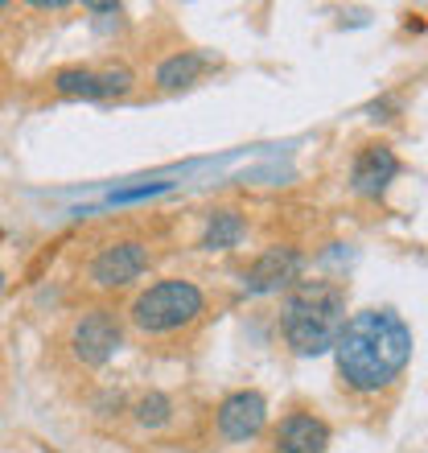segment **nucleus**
I'll use <instances>...</instances> for the list:
<instances>
[{
    "mask_svg": "<svg viewBox=\"0 0 428 453\" xmlns=\"http://www.w3.org/2000/svg\"><path fill=\"white\" fill-rule=\"evenodd\" d=\"M412 326L392 305L355 310L330 350L338 388L355 400H387L412 367Z\"/></svg>",
    "mask_w": 428,
    "mask_h": 453,
    "instance_id": "1",
    "label": "nucleus"
},
{
    "mask_svg": "<svg viewBox=\"0 0 428 453\" xmlns=\"http://www.w3.org/2000/svg\"><path fill=\"white\" fill-rule=\"evenodd\" d=\"M346 318V285L330 276H301L280 301V338L297 358L330 355Z\"/></svg>",
    "mask_w": 428,
    "mask_h": 453,
    "instance_id": "2",
    "label": "nucleus"
},
{
    "mask_svg": "<svg viewBox=\"0 0 428 453\" xmlns=\"http://www.w3.org/2000/svg\"><path fill=\"white\" fill-rule=\"evenodd\" d=\"M210 293L190 276H161L128 305V330L141 342H186L210 322Z\"/></svg>",
    "mask_w": 428,
    "mask_h": 453,
    "instance_id": "3",
    "label": "nucleus"
},
{
    "mask_svg": "<svg viewBox=\"0 0 428 453\" xmlns=\"http://www.w3.org/2000/svg\"><path fill=\"white\" fill-rule=\"evenodd\" d=\"M62 346H66L74 367L83 371L107 367L116 358V350L124 346V318L111 305H87V310H79L71 318L66 334H62Z\"/></svg>",
    "mask_w": 428,
    "mask_h": 453,
    "instance_id": "4",
    "label": "nucleus"
},
{
    "mask_svg": "<svg viewBox=\"0 0 428 453\" xmlns=\"http://www.w3.org/2000/svg\"><path fill=\"white\" fill-rule=\"evenodd\" d=\"M153 268V243L141 235H116L103 239L83 264L87 285L99 288V293H119V288H132L144 273Z\"/></svg>",
    "mask_w": 428,
    "mask_h": 453,
    "instance_id": "5",
    "label": "nucleus"
},
{
    "mask_svg": "<svg viewBox=\"0 0 428 453\" xmlns=\"http://www.w3.org/2000/svg\"><path fill=\"white\" fill-rule=\"evenodd\" d=\"M301 276H305V251L297 243H268L243 268V293H251V297H276V293H288Z\"/></svg>",
    "mask_w": 428,
    "mask_h": 453,
    "instance_id": "6",
    "label": "nucleus"
},
{
    "mask_svg": "<svg viewBox=\"0 0 428 453\" xmlns=\"http://www.w3.org/2000/svg\"><path fill=\"white\" fill-rule=\"evenodd\" d=\"M214 429L226 445H248L268 429V395L256 388H239L226 392L214 408Z\"/></svg>",
    "mask_w": 428,
    "mask_h": 453,
    "instance_id": "7",
    "label": "nucleus"
},
{
    "mask_svg": "<svg viewBox=\"0 0 428 453\" xmlns=\"http://www.w3.org/2000/svg\"><path fill=\"white\" fill-rule=\"evenodd\" d=\"M404 173V161L387 141H367L358 144L355 157H350V190L358 198H383L392 190V181Z\"/></svg>",
    "mask_w": 428,
    "mask_h": 453,
    "instance_id": "8",
    "label": "nucleus"
},
{
    "mask_svg": "<svg viewBox=\"0 0 428 453\" xmlns=\"http://www.w3.org/2000/svg\"><path fill=\"white\" fill-rule=\"evenodd\" d=\"M333 441L330 420L310 412V408H293L280 417V425L272 429L276 453H325Z\"/></svg>",
    "mask_w": 428,
    "mask_h": 453,
    "instance_id": "9",
    "label": "nucleus"
},
{
    "mask_svg": "<svg viewBox=\"0 0 428 453\" xmlns=\"http://www.w3.org/2000/svg\"><path fill=\"white\" fill-rule=\"evenodd\" d=\"M214 66H218V62H214L206 50H173V54H165V58L157 62L153 83L161 96H173V91H186V87L203 83Z\"/></svg>",
    "mask_w": 428,
    "mask_h": 453,
    "instance_id": "10",
    "label": "nucleus"
},
{
    "mask_svg": "<svg viewBox=\"0 0 428 453\" xmlns=\"http://www.w3.org/2000/svg\"><path fill=\"white\" fill-rule=\"evenodd\" d=\"M248 239V211L243 206H210L203 215L198 248L203 251H231Z\"/></svg>",
    "mask_w": 428,
    "mask_h": 453,
    "instance_id": "11",
    "label": "nucleus"
},
{
    "mask_svg": "<svg viewBox=\"0 0 428 453\" xmlns=\"http://www.w3.org/2000/svg\"><path fill=\"white\" fill-rule=\"evenodd\" d=\"M50 87H54V96H62V99L107 104V91H103V79H99V66H62V71L50 74Z\"/></svg>",
    "mask_w": 428,
    "mask_h": 453,
    "instance_id": "12",
    "label": "nucleus"
},
{
    "mask_svg": "<svg viewBox=\"0 0 428 453\" xmlns=\"http://www.w3.org/2000/svg\"><path fill=\"white\" fill-rule=\"evenodd\" d=\"M128 412L141 429H165L169 420L178 417V404H173V395H165V392H144Z\"/></svg>",
    "mask_w": 428,
    "mask_h": 453,
    "instance_id": "13",
    "label": "nucleus"
},
{
    "mask_svg": "<svg viewBox=\"0 0 428 453\" xmlns=\"http://www.w3.org/2000/svg\"><path fill=\"white\" fill-rule=\"evenodd\" d=\"M165 181H153V186H136V190H116L111 194V206L116 203H141V198H153V194H165Z\"/></svg>",
    "mask_w": 428,
    "mask_h": 453,
    "instance_id": "14",
    "label": "nucleus"
},
{
    "mask_svg": "<svg viewBox=\"0 0 428 453\" xmlns=\"http://www.w3.org/2000/svg\"><path fill=\"white\" fill-rule=\"evenodd\" d=\"M12 9V4H9V0H0V17H4V12H9Z\"/></svg>",
    "mask_w": 428,
    "mask_h": 453,
    "instance_id": "15",
    "label": "nucleus"
},
{
    "mask_svg": "<svg viewBox=\"0 0 428 453\" xmlns=\"http://www.w3.org/2000/svg\"><path fill=\"white\" fill-rule=\"evenodd\" d=\"M0 293H4V273H0Z\"/></svg>",
    "mask_w": 428,
    "mask_h": 453,
    "instance_id": "16",
    "label": "nucleus"
}]
</instances>
